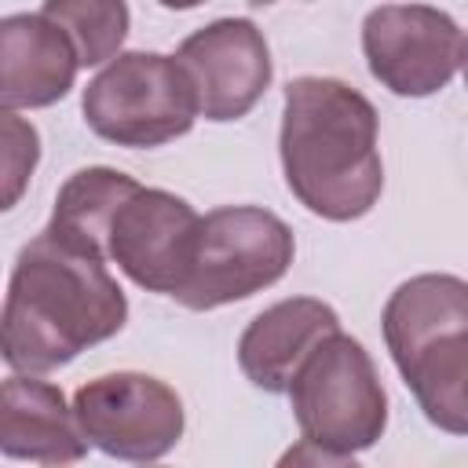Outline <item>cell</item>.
<instances>
[{"mask_svg":"<svg viewBox=\"0 0 468 468\" xmlns=\"http://www.w3.org/2000/svg\"><path fill=\"white\" fill-rule=\"evenodd\" d=\"M124 322L128 296L110 267L40 230L18 249L11 267L0 307V362L40 377L117 336Z\"/></svg>","mask_w":468,"mask_h":468,"instance_id":"1","label":"cell"},{"mask_svg":"<svg viewBox=\"0 0 468 468\" xmlns=\"http://www.w3.org/2000/svg\"><path fill=\"white\" fill-rule=\"evenodd\" d=\"M377 106L336 77H296L285 84L278 157L289 194L329 223L373 212L384 190L377 146Z\"/></svg>","mask_w":468,"mask_h":468,"instance_id":"2","label":"cell"},{"mask_svg":"<svg viewBox=\"0 0 468 468\" xmlns=\"http://www.w3.org/2000/svg\"><path fill=\"white\" fill-rule=\"evenodd\" d=\"M384 344L424 417L450 431H468V285L457 274H413L380 314Z\"/></svg>","mask_w":468,"mask_h":468,"instance_id":"3","label":"cell"},{"mask_svg":"<svg viewBox=\"0 0 468 468\" xmlns=\"http://www.w3.org/2000/svg\"><path fill=\"white\" fill-rule=\"evenodd\" d=\"M296 256L289 223L260 205H223L197 219L194 256L183 289L172 296L186 311H216L249 300L285 278Z\"/></svg>","mask_w":468,"mask_h":468,"instance_id":"4","label":"cell"},{"mask_svg":"<svg viewBox=\"0 0 468 468\" xmlns=\"http://www.w3.org/2000/svg\"><path fill=\"white\" fill-rule=\"evenodd\" d=\"M80 113L99 139L128 150H150L194 128L197 99L172 55L121 51L88 80Z\"/></svg>","mask_w":468,"mask_h":468,"instance_id":"5","label":"cell"},{"mask_svg":"<svg viewBox=\"0 0 468 468\" xmlns=\"http://www.w3.org/2000/svg\"><path fill=\"white\" fill-rule=\"evenodd\" d=\"M289 406L300 435L336 450H369L388 428V395L362 340L344 329L325 336L289 380Z\"/></svg>","mask_w":468,"mask_h":468,"instance_id":"6","label":"cell"},{"mask_svg":"<svg viewBox=\"0 0 468 468\" xmlns=\"http://www.w3.org/2000/svg\"><path fill=\"white\" fill-rule=\"evenodd\" d=\"M73 420L88 446L113 461L150 464L179 446L186 413L172 384L150 373L117 369L77 388Z\"/></svg>","mask_w":468,"mask_h":468,"instance_id":"7","label":"cell"},{"mask_svg":"<svg viewBox=\"0 0 468 468\" xmlns=\"http://www.w3.org/2000/svg\"><path fill=\"white\" fill-rule=\"evenodd\" d=\"M362 55L391 95L442 91L464 66V29L428 4H380L362 22Z\"/></svg>","mask_w":468,"mask_h":468,"instance_id":"8","label":"cell"},{"mask_svg":"<svg viewBox=\"0 0 468 468\" xmlns=\"http://www.w3.org/2000/svg\"><path fill=\"white\" fill-rule=\"evenodd\" d=\"M197 99V117L241 121L271 88L274 62L263 29L252 18H216L194 29L172 55Z\"/></svg>","mask_w":468,"mask_h":468,"instance_id":"9","label":"cell"},{"mask_svg":"<svg viewBox=\"0 0 468 468\" xmlns=\"http://www.w3.org/2000/svg\"><path fill=\"white\" fill-rule=\"evenodd\" d=\"M197 219L179 194L139 186L110 219L106 263H117V271L146 292L176 296L190 271Z\"/></svg>","mask_w":468,"mask_h":468,"instance_id":"10","label":"cell"},{"mask_svg":"<svg viewBox=\"0 0 468 468\" xmlns=\"http://www.w3.org/2000/svg\"><path fill=\"white\" fill-rule=\"evenodd\" d=\"M77 51L69 37L40 11L0 18V106L40 110L69 95L77 80Z\"/></svg>","mask_w":468,"mask_h":468,"instance_id":"11","label":"cell"},{"mask_svg":"<svg viewBox=\"0 0 468 468\" xmlns=\"http://www.w3.org/2000/svg\"><path fill=\"white\" fill-rule=\"evenodd\" d=\"M340 333V314L318 296H289L260 311L238 336V366L260 391L282 395L303 358Z\"/></svg>","mask_w":468,"mask_h":468,"instance_id":"12","label":"cell"},{"mask_svg":"<svg viewBox=\"0 0 468 468\" xmlns=\"http://www.w3.org/2000/svg\"><path fill=\"white\" fill-rule=\"evenodd\" d=\"M0 453L33 464H77L88 453L58 384L26 373L0 380Z\"/></svg>","mask_w":468,"mask_h":468,"instance_id":"13","label":"cell"},{"mask_svg":"<svg viewBox=\"0 0 468 468\" xmlns=\"http://www.w3.org/2000/svg\"><path fill=\"white\" fill-rule=\"evenodd\" d=\"M143 183L132 179L121 168L110 165H91V168H77L55 194V208L51 219L44 227L48 238H55L58 245L102 260L106 263V230L113 212L139 190Z\"/></svg>","mask_w":468,"mask_h":468,"instance_id":"14","label":"cell"},{"mask_svg":"<svg viewBox=\"0 0 468 468\" xmlns=\"http://www.w3.org/2000/svg\"><path fill=\"white\" fill-rule=\"evenodd\" d=\"M40 15L69 37L80 66H102L117 58L132 22L128 4L121 0H48Z\"/></svg>","mask_w":468,"mask_h":468,"instance_id":"15","label":"cell"},{"mask_svg":"<svg viewBox=\"0 0 468 468\" xmlns=\"http://www.w3.org/2000/svg\"><path fill=\"white\" fill-rule=\"evenodd\" d=\"M37 161H40L37 124L0 106V212H11L26 197Z\"/></svg>","mask_w":468,"mask_h":468,"instance_id":"16","label":"cell"},{"mask_svg":"<svg viewBox=\"0 0 468 468\" xmlns=\"http://www.w3.org/2000/svg\"><path fill=\"white\" fill-rule=\"evenodd\" d=\"M274 468H362V464L351 453H336V450H325L311 439H300L278 457Z\"/></svg>","mask_w":468,"mask_h":468,"instance_id":"17","label":"cell"}]
</instances>
